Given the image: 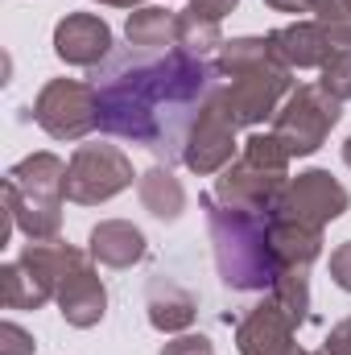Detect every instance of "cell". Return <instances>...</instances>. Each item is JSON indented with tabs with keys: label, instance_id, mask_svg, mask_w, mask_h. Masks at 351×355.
Segmentation results:
<instances>
[{
	"label": "cell",
	"instance_id": "6da1fadb",
	"mask_svg": "<svg viewBox=\"0 0 351 355\" xmlns=\"http://www.w3.org/2000/svg\"><path fill=\"white\" fill-rule=\"evenodd\" d=\"M91 83L99 95V132L132 141L174 166L182 162V145L203 99L219 83V71L182 46H124L91 71Z\"/></svg>",
	"mask_w": 351,
	"mask_h": 355
},
{
	"label": "cell",
	"instance_id": "7a4b0ae2",
	"mask_svg": "<svg viewBox=\"0 0 351 355\" xmlns=\"http://www.w3.org/2000/svg\"><path fill=\"white\" fill-rule=\"evenodd\" d=\"M198 207L207 211V236L215 248L219 281L232 293H264L273 289L281 261L268 236V211H240L223 207L215 194H203Z\"/></svg>",
	"mask_w": 351,
	"mask_h": 355
},
{
	"label": "cell",
	"instance_id": "3957f363",
	"mask_svg": "<svg viewBox=\"0 0 351 355\" xmlns=\"http://www.w3.org/2000/svg\"><path fill=\"white\" fill-rule=\"evenodd\" d=\"M215 71L223 79L228 107L240 128H257L277 116L281 99L293 91V71L268 50V37H232L219 46Z\"/></svg>",
	"mask_w": 351,
	"mask_h": 355
},
{
	"label": "cell",
	"instance_id": "277c9868",
	"mask_svg": "<svg viewBox=\"0 0 351 355\" xmlns=\"http://www.w3.org/2000/svg\"><path fill=\"white\" fill-rule=\"evenodd\" d=\"M67 166L71 162H62L58 153H29L4 174V211L29 240H58Z\"/></svg>",
	"mask_w": 351,
	"mask_h": 355
},
{
	"label": "cell",
	"instance_id": "5b68a950",
	"mask_svg": "<svg viewBox=\"0 0 351 355\" xmlns=\"http://www.w3.org/2000/svg\"><path fill=\"white\" fill-rule=\"evenodd\" d=\"M87 252L62 240H29L17 261L0 268V289L8 310H42L50 297H58L62 277L75 265H83Z\"/></svg>",
	"mask_w": 351,
	"mask_h": 355
},
{
	"label": "cell",
	"instance_id": "8992f818",
	"mask_svg": "<svg viewBox=\"0 0 351 355\" xmlns=\"http://www.w3.org/2000/svg\"><path fill=\"white\" fill-rule=\"evenodd\" d=\"M343 103L335 95L318 87V83H302L289 91V99L277 107L273 116V137L289 149V157H310L327 145L331 128L339 124Z\"/></svg>",
	"mask_w": 351,
	"mask_h": 355
},
{
	"label": "cell",
	"instance_id": "52a82bcc",
	"mask_svg": "<svg viewBox=\"0 0 351 355\" xmlns=\"http://www.w3.org/2000/svg\"><path fill=\"white\" fill-rule=\"evenodd\" d=\"M236 128H240V124H236V116H232V107H228L223 79H219V83L211 87V95L203 99V107H198L190 132H186L182 166L198 178L228 170L232 157H236V149H240V145H236Z\"/></svg>",
	"mask_w": 351,
	"mask_h": 355
},
{
	"label": "cell",
	"instance_id": "ba28073f",
	"mask_svg": "<svg viewBox=\"0 0 351 355\" xmlns=\"http://www.w3.org/2000/svg\"><path fill=\"white\" fill-rule=\"evenodd\" d=\"M33 120L54 141H83L99 128V95L83 79H50L33 99Z\"/></svg>",
	"mask_w": 351,
	"mask_h": 355
},
{
	"label": "cell",
	"instance_id": "9c48e42d",
	"mask_svg": "<svg viewBox=\"0 0 351 355\" xmlns=\"http://www.w3.org/2000/svg\"><path fill=\"white\" fill-rule=\"evenodd\" d=\"M132 162L116 145H79L67 166V198L79 207H99L132 186Z\"/></svg>",
	"mask_w": 351,
	"mask_h": 355
},
{
	"label": "cell",
	"instance_id": "30bf717a",
	"mask_svg": "<svg viewBox=\"0 0 351 355\" xmlns=\"http://www.w3.org/2000/svg\"><path fill=\"white\" fill-rule=\"evenodd\" d=\"M348 207H351L348 186L331 174V170H302L298 178L285 182V190H281V198L273 202L268 215L293 219V223H306V227H327Z\"/></svg>",
	"mask_w": 351,
	"mask_h": 355
},
{
	"label": "cell",
	"instance_id": "8fae6325",
	"mask_svg": "<svg viewBox=\"0 0 351 355\" xmlns=\"http://www.w3.org/2000/svg\"><path fill=\"white\" fill-rule=\"evenodd\" d=\"M264 37L268 50L289 71H323L335 54L351 50V25H327V21H293Z\"/></svg>",
	"mask_w": 351,
	"mask_h": 355
},
{
	"label": "cell",
	"instance_id": "7c38bea8",
	"mask_svg": "<svg viewBox=\"0 0 351 355\" xmlns=\"http://www.w3.org/2000/svg\"><path fill=\"white\" fill-rule=\"evenodd\" d=\"M298 318L268 293L236 322V352L240 355H293L298 343Z\"/></svg>",
	"mask_w": 351,
	"mask_h": 355
},
{
	"label": "cell",
	"instance_id": "4fadbf2b",
	"mask_svg": "<svg viewBox=\"0 0 351 355\" xmlns=\"http://www.w3.org/2000/svg\"><path fill=\"white\" fill-rule=\"evenodd\" d=\"M289 178L281 170H264L248 157H236L228 170L215 178V198L223 207H240V211H273V202L281 198Z\"/></svg>",
	"mask_w": 351,
	"mask_h": 355
},
{
	"label": "cell",
	"instance_id": "5bb4252c",
	"mask_svg": "<svg viewBox=\"0 0 351 355\" xmlns=\"http://www.w3.org/2000/svg\"><path fill=\"white\" fill-rule=\"evenodd\" d=\"M54 54L67 67H87L95 71L99 62L112 58V25L95 12H67L54 25Z\"/></svg>",
	"mask_w": 351,
	"mask_h": 355
},
{
	"label": "cell",
	"instance_id": "9a60e30c",
	"mask_svg": "<svg viewBox=\"0 0 351 355\" xmlns=\"http://www.w3.org/2000/svg\"><path fill=\"white\" fill-rule=\"evenodd\" d=\"M54 302H58V314L67 318V327H75V331H91V327L103 322V314H108V289H103L99 272L91 265V257L62 277Z\"/></svg>",
	"mask_w": 351,
	"mask_h": 355
},
{
	"label": "cell",
	"instance_id": "2e32d148",
	"mask_svg": "<svg viewBox=\"0 0 351 355\" xmlns=\"http://www.w3.org/2000/svg\"><path fill=\"white\" fill-rule=\"evenodd\" d=\"M145 252H149V240H145V232H141L137 223H128V219H103V223L91 227V236H87V257L99 261V265H108V268L141 265Z\"/></svg>",
	"mask_w": 351,
	"mask_h": 355
},
{
	"label": "cell",
	"instance_id": "e0dca14e",
	"mask_svg": "<svg viewBox=\"0 0 351 355\" xmlns=\"http://www.w3.org/2000/svg\"><path fill=\"white\" fill-rule=\"evenodd\" d=\"M145 310H149V327L153 331L178 335V331H186L194 322L198 302H194V293H186L170 277H149V285H145Z\"/></svg>",
	"mask_w": 351,
	"mask_h": 355
},
{
	"label": "cell",
	"instance_id": "ac0fdd59",
	"mask_svg": "<svg viewBox=\"0 0 351 355\" xmlns=\"http://www.w3.org/2000/svg\"><path fill=\"white\" fill-rule=\"evenodd\" d=\"M268 236H273V252L281 268H310L323 257V227H306V223L268 215Z\"/></svg>",
	"mask_w": 351,
	"mask_h": 355
},
{
	"label": "cell",
	"instance_id": "d6986e66",
	"mask_svg": "<svg viewBox=\"0 0 351 355\" xmlns=\"http://www.w3.org/2000/svg\"><path fill=\"white\" fill-rule=\"evenodd\" d=\"M137 194H141V207L153 219H162V223H178L182 211H186V190H182V182L174 178L170 166L145 170V174L137 178Z\"/></svg>",
	"mask_w": 351,
	"mask_h": 355
},
{
	"label": "cell",
	"instance_id": "ffe728a7",
	"mask_svg": "<svg viewBox=\"0 0 351 355\" xmlns=\"http://www.w3.org/2000/svg\"><path fill=\"white\" fill-rule=\"evenodd\" d=\"M124 37L137 50H170V46H178V12L162 8V4H145V8L128 12Z\"/></svg>",
	"mask_w": 351,
	"mask_h": 355
},
{
	"label": "cell",
	"instance_id": "44dd1931",
	"mask_svg": "<svg viewBox=\"0 0 351 355\" xmlns=\"http://www.w3.org/2000/svg\"><path fill=\"white\" fill-rule=\"evenodd\" d=\"M178 46L190 50V54H198V58H207L211 50L223 46V29H219V21H211V17L178 12Z\"/></svg>",
	"mask_w": 351,
	"mask_h": 355
},
{
	"label": "cell",
	"instance_id": "7402d4cb",
	"mask_svg": "<svg viewBox=\"0 0 351 355\" xmlns=\"http://www.w3.org/2000/svg\"><path fill=\"white\" fill-rule=\"evenodd\" d=\"M306 272H310V268H281L277 281H273V289H268V293L298 318V327L310 318V277H306Z\"/></svg>",
	"mask_w": 351,
	"mask_h": 355
},
{
	"label": "cell",
	"instance_id": "603a6c76",
	"mask_svg": "<svg viewBox=\"0 0 351 355\" xmlns=\"http://www.w3.org/2000/svg\"><path fill=\"white\" fill-rule=\"evenodd\" d=\"M240 157L257 162V166H264V170H281V174H285V170H289V162H293V157H289V149H285L273 132H252V137L244 141V153H240Z\"/></svg>",
	"mask_w": 351,
	"mask_h": 355
},
{
	"label": "cell",
	"instance_id": "cb8c5ba5",
	"mask_svg": "<svg viewBox=\"0 0 351 355\" xmlns=\"http://www.w3.org/2000/svg\"><path fill=\"white\" fill-rule=\"evenodd\" d=\"M318 87L327 91V95H335L339 103H348V99H351V50L335 54V58L323 67V79H318Z\"/></svg>",
	"mask_w": 351,
	"mask_h": 355
},
{
	"label": "cell",
	"instance_id": "d4e9b609",
	"mask_svg": "<svg viewBox=\"0 0 351 355\" xmlns=\"http://www.w3.org/2000/svg\"><path fill=\"white\" fill-rule=\"evenodd\" d=\"M33 335L17 322H0V355H33Z\"/></svg>",
	"mask_w": 351,
	"mask_h": 355
},
{
	"label": "cell",
	"instance_id": "484cf974",
	"mask_svg": "<svg viewBox=\"0 0 351 355\" xmlns=\"http://www.w3.org/2000/svg\"><path fill=\"white\" fill-rule=\"evenodd\" d=\"M310 12L327 25H351V0H310Z\"/></svg>",
	"mask_w": 351,
	"mask_h": 355
},
{
	"label": "cell",
	"instance_id": "4316f807",
	"mask_svg": "<svg viewBox=\"0 0 351 355\" xmlns=\"http://www.w3.org/2000/svg\"><path fill=\"white\" fill-rule=\"evenodd\" d=\"M162 355H215V347L207 335H178L162 347Z\"/></svg>",
	"mask_w": 351,
	"mask_h": 355
},
{
	"label": "cell",
	"instance_id": "83f0119b",
	"mask_svg": "<svg viewBox=\"0 0 351 355\" xmlns=\"http://www.w3.org/2000/svg\"><path fill=\"white\" fill-rule=\"evenodd\" d=\"M331 281H335L343 293H351V240H343V244L331 252Z\"/></svg>",
	"mask_w": 351,
	"mask_h": 355
},
{
	"label": "cell",
	"instance_id": "f1b7e54d",
	"mask_svg": "<svg viewBox=\"0 0 351 355\" xmlns=\"http://www.w3.org/2000/svg\"><path fill=\"white\" fill-rule=\"evenodd\" d=\"M240 0H186V12H198V17H211V21H223L228 12H236Z\"/></svg>",
	"mask_w": 351,
	"mask_h": 355
},
{
	"label": "cell",
	"instance_id": "f546056e",
	"mask_svg": "<svg viewBox=\"0 0 351 355\" xmlns=\"http://www.w3.org/2000/svg\"><path fill=\"white\" fill-rule=\"evenodd\" d=\"M323 352H327V355H351V318H343V322H335V327H331V335H327Z\"/></svg>",
	"mask_w": 351,
	"mask_h": 355
},
{
	"label": "cell",
	"instance_id": "4dcf8cb0",
	"mask_svg": "<svg viewBox=\"0 0 351 355\" xmlns=\"http://www.w3.org/2000/svg\"><path fill=\"white\" fill-rule=\"evenodd\" d=\"M277 12H310V0H264Z\"/></svg>",
	"mask_w": 351,
	"mask_h": 355
},
{
	"label": "cell",
	"instance_id": "1f68e13d",
	"mask_svg": "<svg viewBox=\"0 0 351 355\" xmlns=\"http://www.w3.org/2000/svg\"><path fill=\"white\" fill-rule=\"evenodd\" d=\"M99 4H112V8H137L141 0H99Z\"/></svg>",
	"mask_w": 351,
	"mask_h": 355
},
{
	"label": "cell",
	"instance_id": "d6a6232c",
	"mask_svg": "<svg viewBox=\"0 0 351 355\" xmlns=\"http://www.w3.org/2000/svg\"><path fill=\"white\" fill-rule=\"evenodd\" d=\"M343 162H348V170H351V137L343 141Z\"/></svg>",
	"mask_w": 351,
	"mask_h": 355
},
{
	"label": "cell",
	"instance_id": "836d02e7",
	"mask_svg": "<svg viewBox=\"0 0 351 355\" xmlns=\"http://www.w3.org/2000/svg\"><path fill=\"white\" fill-rule=\"evenodd\" d=\"M293 355H327V352H302V347H298V352H293Z\"/></svg>",
	"mask_w": 351,
	"mask_h": 355
}]
</instances>
